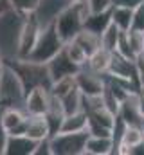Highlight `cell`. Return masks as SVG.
I'll return each instance as SVG.
<instances>
[{"label":"cell","mask_w":144,"mask_h":155,"mask_svg":"<svg viewBox=\"0 0 144 155\" xmlns=\"http://www.w3.org/2000/svg\"><path fill=\"white\" fill-rule=\"evenodd\" d=\"M27 15L16 11L13 5L0 13V54L9 60L18 58V40Z\"/></svg>","instance_id":"obj_1"},{"label":"cell","mask_w":144,"mask_h":155,"mask_svg":"<svg viewBox=\"0 0 144 155\" xmlns=\"http://www.w3.org/2000/svg\"><path fill=\"white\" fill-rule=\"evenodd\" d=\"M65 41L61 40V36L58 35L56 31V25L51 24V25H45L40 29V35L36 40L33 51L29 52L27 58L24 60H29V61H34V63H49L61 49H63Z\"/></svg>","instance_id":"obj_2"},{"label":"cell","mask_w":144,"mask_h":155,"mask_svg":"<svg viewBox=\"0 0 144 155\" xmlns=\"http://www.w3.org/2000/svg\"><path fill=\"white\" fill-rule=\"evenodd\" d=\"M90 13H92V11H90L88 0H79L77 4H74L72 7H69L67 11H63V13L56 18V22H54L56 31H58V35L61 36V40H63L65 43H67L69 40H72L81 29H83L85 18H87Z\"/></svg>","instance_id":"obj_3"},{"label":"cell","mask_w":144,"mask_h":155,"mask_svg":"<svg viewBox=\"0 0 144 155\" xmlns=\"http://www.w3.org/2000/svg\"><path fill=\"white\" fill-rule=\"evenodd\" d=\"M27 88L24 81L16 74V71L5 61V69L0 78V105L2 107H16L24 110Z\"/></svg>","instance_id":"obj_4"},{"label":"cell","mask_w":144,"mask_h":155,"mask_svg":"<svg viewBox=\"0 0 144 155\" xmlns=\"http://www.w3.org/2000/svg\"><path fill=\"white\" fill-rule=\"evenodd\" d=\"M15 71L16 74L20 76V79L24 81L25 88H33V87H49L51 88V76H49V71H47V63H34V61H29V60H22V58H16V60H9L7 61Z\"/></svg>","instance_id":"obj_5"},{"label":"cell","mask_w":144,"mask_h":155,"mask_svg":"<svg viewBox=\"0 0 144 155\" xmlns=\"http://www.w3.org/2000/svg\"><path fill=\"white\" fill-rule=\"evenodd\" d=\"M88 132H58L49 137L52 155H85Z\"/></svg>","instance_id":"obj_6"},{"label":"cell","mask_w":144,"mask_h":155,"mask_svg":"<svg viewBox=\"0 0 144 155\" xmlns=\"http://www.w3.org/2000/svg\"><path fill=\"white\" fill-rule=\"evenodd\" d=\"M79 0H38V5H36L33 16L40 24V27H45V25L54 24L56 18L63 11H67L69 7H72Z\"/></svg>","instance_id":"obj_7"},{"label":"cell","mask_w":144,"mask_h":155,"mask_svg":"<svg viewBox=\"0 0 144 155\" xmlns=\"http://www.w3.org/2000/svg\"><path fill=\"white\" fill-rule=\"evenodd\" d=\"M76 83H77V88L81 90V94L94 96V94H103L105 85H106V78L101 72L88 69L87 65H81L79 71L76 72Z\"/></svg>","instance_id":"obj_8"},{"label":"cell","mask_w":144,"mask_h":155,"mask_svg":"<svg viewBox=\"0 0 144 155\" xmlns=\"http://www.w3.org/2000/svg\"><path fill=\"white\" fill-rule=\"evenodd\" d=\"M106 74L113 78H121V79H128L133 81L135 85L141 87L139 83V67H137V60H128L117 52H112L110 58V65H108Z\"/></svg>","instance_id":"obj_9"},{"label":"cell","mask_w":144,"mask_h":155,"mask_svg":"<svg viewBox=\"0 0 144 155\" xmlns=\"http://www.w3.org/2000/svg\"><path fill=\"white\" fill-rule=\"evenodd\" d=\"M49 101H51L49 87H33L27 90L24 112L27 116H43L49 108Z\"/></svg>","instance_id":"obj_10"},{"label":"cell","mask_w":144,"mask_h":155,"mask_svg":"<svg viewBox=\"0 0 144 155\" xmlns=\"http://www.w3.org/2000/svg\"><path fill=\"white\" fill-rule=\"evenodd\" d=\"M27 114L22 108L16 107H2L0 105V126L7 135H18L24 134Z\"/></svg>","instance_id":"obj_11"},{"label":"cell","mask_w":144,"mask_h":155,"mask_svg":"<svg viewBox=\"0 0 144 155\" xmlns=\"http://www.w3.org/2000/svg\"><path fill=\"white\" fill-rule=\"evenodd\" d=\"M40 24L36 22V18L33 15H27L25 22H24V27H22V33H20V40H18V58H27L29 52L33 51L38 35H40Z\"/></svg>","instance_id":"obj_12"},{"label":"cell","mask_w":144,"mask_h":155,"mask_svg":"<svg viewBox=\"0 0 144 155\" xmlns=\"http://www.w3.org/2000/svg\"><path fill=\"white\" fill-rule=\"evenodd\" d=\"M65 47V45H63ZM47 71H49V76H51V81H56L60 78H65V76H72L79 71V67L72 61L70 58L67 56L65 49H61L49 63H47ZM52 85V83H51Z\"/></svg>","instance_id":"obj_13"},{"label":"cell","mask_w":144,"mask_h":155,"mask_svg":"<svg viewBox=\"0 0 144 155\" xmlns=\"http://www.w3.org/2000/svg\"><path fill=\"white\" fill-rule=\"evenodd\" d=\"M117 114L126 121V124H139L142 126V112H141V107H139V94L137 90L128 94L121 103H119V110Z\"/></svg>","instance_id":"obj_14"},{"label":"cell","mask_w":144,"mask_h":155,"mask_svg":"<svg viewBox=\"0 0 144 155\" xmlns=\"http://www.w3.org/2000/svg\"><path fill=\"white\" fill-rule=\"evenodd\" d=\"M36 144H38V141L27 137L25 134L7 135L4 155H33Z\"/></svg>","instance_id":"obj_15"},{"label":"cell","mask_w":144,"mask_h":155,"mask_svg":"<svg viewBox=\"0 0 144 155\" xmlns=\"http://www.w3.org/2000/svg\"><path fill=\"white\" fill-rule=\"evenodd\" d=\"M24 134L34 141H41V139L51 137V128H49V123H47L45 116H27Z\"/></svg>","instance_id":"obj_16"},{"label":"cell","mask_w":144,"mask_h":155,"mask_svg":"<svg viewBox=\"0 0 144 155\" xmlns=\"http://www.w3.org/2000/svg\"><path fill=\"white\" fill-rule=\"evenodd\" d=\"M110 24H112V5L106 7V9H101V11H92L85 18V25L83 27L92 31V33L103 35V31L106 29Z\"/></svg>","instance_id":"obj_17"},{"label":"cell","mask_w":144,"mask_h":155,"mask_svg":"<svg viewBox=\"0 0 144 155\" xmlns=\"http://www.w3.org/2000/svg\"><path fill=\"white\" fill-rule=\"evenodd\" d=\"M113 153V141L112 137L103 135H88L85 144V155H112Z\"/></svg>","instance_id":"obj_18"},{"label":"cell","mask_w":144,"mask_h":155,"mask_svg":"<svg viewBox=\"0 0 144 155\" xmlns=\"http://www.w3.org/2000/svg\"><path fill=\"white\" fill-rule=\"evenodd\" d=\"M110 58H112V52L101 45L96 52H92V54L88 56V60H87V63H85V65H87L88 69L96 71V72L106 74L108 65H110Z\"/></svg>","instance_id":"obj_19"},{"label":"cell","mask_w":144,"mask_h":155,"mask_svg":"<svg viewBox=\"0 0 144 155\" xmlns=\"http://www.w3.org/2000/svg\"><path fill=\"white\" fill-rule=\"evenodd\" d=\"M87 123H88V114L85 110L67 114L63 117L60 132H83V130H87Z\"/></svg>","instance_id":"obj_20"},{"label":"cell","mask_w":144,"mask_h":155,"mask_svg":"<svg viewBox=\"0 0 144 155\" xmlns=\"http://www.w3.org/2000/svg\"><path fill=\"white\" fill-rule=\"evenodd\" d=\"M74 40L85 49V52L90 56L92 52H96L99 47H101V35H97V33H92V31H88V29H81L76 36H74Z\"/></svg>","instance_id":"obj_21"},{"label":"cell","mask_w":144,"mask_h":155,"mask_svg":"<svg viewBox=\"0 0 144 155\" xmlns=\"http://www.w3.org/2000/svg\"><path fill=\"white\" fill-rule=\"evenodd\" d=\"M132 16H133V9L121 7V5H112V22L121 31H130V27H132Z\"/></svg>","instance_id":"obj_22"},{"label":"cell","mask_w":144,"mask_h":155,"mask_svg":"<svg viewBox=\"0 0 144 155\" xmlns=\"http://www.w3.org/2000/svg\"><path fill=\"white\" fill-rule=\"evenodd\" d=\"M61 99V105H63V110H65V116L67 114H74V112H79L83 110V94L79 88H74L72 92H69L67 96L60 97Z\"/></svg>","instance_id":"obj_23"},{"label":"cell","mask_w":144,"mask_h":155,"mask_svg":"<svg viewBox=\"0 0 144 155\" xmlns=\"http://www.w3.org/2000/svg\"><path fill=\"white\" fill-rule=\"evenodd\" d=\"M74 88H77V83H76V74H72V76H65V78H60V79L52 81V85H51V88H49V90H51L54 96L63 97V96H67L69 92H72Z\"/></svg>","instance_id":"obj_24"},{"label":"cell","mask_w":144,"mask_h":155,"mask_svg":"<svg viewBox=\"0 0 144 155\" xmlns=\"http://www.w3.org/2000/svg\"><path fill=\"white\" fill-rule=\"evenodd\" d=\"M65 52H67V56L70 58L72 61L77 65V67H81V65H85L87 63V60H88V54L85 52V49L76 41V40L72 38V40H69L67 43H65Z\"/></svg>","instance_id":"obj_25"},{"label":"cell","mask_w":144,"mask_h":155,"mask_svg":"<svg viewBox=\"0 0 144 155\" xmlns=\"http://www.w3.org/2000/svg\"><path fill=\"white\" fill-rule=\"evenodd\" d=\"M121 33H123V31L112 22L106 29L103 31V35H101V45H103L105 49H108L110 52H115L117 41H119V38H121Z\"/></svg>","instance_id":"obj_26"},{"label":"cell","mask_w":144,"mask_h":155,"mask_svg":"<svg viewBox=\"0 0 144 155\" xmlns=\"http://www.w3.org/2000/svg\"><path fill=\"white\" fill-rule=\"evenodd\" d=\"M126 36L130 41V47L133 51V54L137 56V60L144 56V33L142 31H135V29H130L126 31Z\"/></svg>","instance_id":"obj_27"},{"label":"cell","mask_w":144,"mask_h":155,"mask_svg":"<svg viewBox=\"0 0 144 155\" xmlns=\"http://www.w3.org/2000/svg\"><path fill=\"white\" fill-rule=\"evenodd\" d=\"M115 52L121 54V56H124V58H128V60H137V56L133 54V51H132V47H130V41H128V36H126V31L121 33V38H119V41H117V49H115Z\"/></svg>","instance_id":"obj_28"},{"label":"cell","mask_w":144,"mask_h":155,"mask_svg":"<svg viewBox=\"0 0 144 155\" xmlns=\"http://www.w3.org/2000/svg\"><path fill=\"white\" fill-rule=\"evenodd\" d=\"M11 5L24 15H33L38 5V0H11Z\"/></svg>","instance_id":"obj_29"},{"label":"cell","mask_w":144,"mask_h":155,"mask_svg":"<svg viewBox=\"0 0 144 155\" xmlns=\"http://www.w3.org/2000/svg\"><path fill=\"white\" fill-rule=\"evenodd\" d=\"M135 31H142L144 33V2L141 5H137L133 9V16H132V27Z\"/></svg>","instance_id":"obj_30"},{"label":"cell","mask_w":144,"mask_h":155,"mask_svg":"<svg viewBox=\"0 0 144 155\" xmlns=\"http://www.w3.org/2000/svg\"><path fill=\"white\" fill-rule=\"evenodd\" d=\"M33 155H52V153H51V141H49V137H47V139L38 141V144H36L34 153H33Z\"/></svg>","instance_id":"obj_31"},{"label":"cell","mask_w":144,"mask_h":155,"mask_svg":"<svg viewBox=\"0 0 144 155\" xmlns=\"http://www.w3.org/2000/svg\"><path fill=\"white\" fill-rule=\"evenodd\" d=\"M144 0H112V5H121V7H128V9H135L137 5H141Z\"/></svg>","instance_id":"obj_32"},{"label":"cell","mask_w":144,"mask_h":155,"mask_svg":"<svg viewBox=\"0 0 144 155\" xmlns=\"http://www.w3.org/2000/svg\"><path fill=\"white\" fill-rule=\"evenodd\" d=\"M128 155H144V137L137 143V144H135V146H132V148H130Z\"/></svg>","instance_id":"obj_33"},{"label":"cell","mask_w":144,"mask_h":155,"mask_svg":"<svg viewBox=\"0 0 144 155\" xmlns=\"http://www.w3.org/2000/svg\"><path fill=\"white\" fill-rule=\"evenodd\" d=\"M137 67H139V83L141 87H144V56L137 60Z\"/></svg>","instance_id":"obj_34"},{"label":"cell","mask_w":144,"mask_h":155,"mask_svg":"<svg viewBox=\"0 0 144 155\" xmlns=\"http://www.w3.org/2000/svg\"><path fill=\"white\" fill-rule=\"evenodd\" d=\"M5 141H7V134L4 132V128L0 126V155H4V150H5Z\"/></svg>","instance_id":"obj_35"},{"label":"cell","mask_w":144,"mask_h":155,"mask_svg":"<svg viewBox=\"0 0 144 155\" xmlns=\"http://www.w3.org/2000/svg\"><path fill=\"white\" fill-rule=\"evenodd\" d=\"M137 94H139V107H141V112H142V117H144V87H141L137 90Z\"/></svg>","instance_id":"obj_36"},{"label":"cell","mask_w":144,"mask_h":155,"mask_svg":"<svg viewBox=\"0 0 144 155\" xmlns=\"http://www.w3.org/2000/svg\"><path fill=\"white\" fill-rule=\"evenodd\" d=\"M4 69H5V58L0 54V78H2V72H4Z\"/></svg>","instance_id":"obj_37"},{"label":"cell","mask_w":144,"mask_h":155,"mask_svg":"<svg viewBox=\"0 0 144 155\" xmlns=\"http://www.w3.org/2000/svg\"><path fill=\"white\" fill-rule=\"evenodd\" d=\"M142 130H144V121H142Z\"/></svg>","instance_id":"obj_38"}]
</instances>
